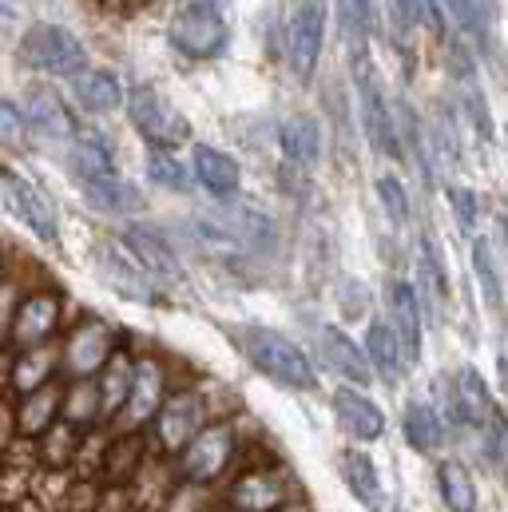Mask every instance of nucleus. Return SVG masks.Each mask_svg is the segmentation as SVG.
I'll return each mask as SVG.
<instances>
[{"label":"nucleus","instance_id":"obj_42","mask_svg":"<svg viewBox=\"0 0 508 512\" xmlns=\"http://www.w3.org/2000/svg\"><path fill=\"white\" fill-rule=\"evenodd\" d=\"M461 104H465V116H469L473 131H477L481 139H493V116H489V104H485L481 88L469 80V72L461 76Z\"/></svg>","mask_w":508,"mask_h":512},{"label":"nucleus","instance_id":"obj_31","mask_svg":"<svg viewBox=\"0 0 508 512\" xmlns=\"http://www.w3.org/2000/svg\"><path fill=\"white\" fill-rule=\"evenodd\" d=\"M453 397H457V413H461L465 429H473V433L497 413V401H493V393H489V382H485L473 366H461V370L453 374Z\"/></svg>","mask_w":508,"mask_h":512},{"label":"nucleus","instance_id":"obj_33","mask_svg":"<svg viewBox=\"0 0 508 512\" xmlns=\"http://www.w3.org/2000/svg\"><path fill=\"white\" fill-rule=\"evenodd\" d=\"M338 473H342L346 489L354 493V501H362L366 509H374V505L381 501V473H378V465H374L370 453H362V449H346V453L338 457Z\"/></svg>","mask_w":508,"mask_h":512},{"label":"nucleus","instance_id":"obj_23","mask_svg":"<svg viewBox=\"0 0 508 512\" xmlns=\"http://www.w3.org/2000/svg\"><path fill=\"white\" fill-rule=\"evenodd\" d=\"M60 385H40L32 393H20L12 401V417H16V437L20 441H40L56 421H60Z\"/></svg>","mask_w":508,"mask_h":512},{"label":"nucleus","instance_id":"obj_38","mask_svg":"<svg viewBox=\"0 0 508 512\" xmlns=\"http://www.w3.org/2000/svg\"><path fill=\"white\" fill-rule=\"evenodd\" d=\"M473 274L481 282V294H485L489 310H501L505 306V286H501V270H497V258H493L489 239H477L473 243Z\"/></svg>","mask_w":508,"mask_h":512},{"label":"nucleus","instance_id":"obj_24","mask_svg":"<svg viewBox=\"0 0 508 512\" xmlns=\"http://www.w3.org/2000/svg\"><path fill=\"white\" fill-rule=\"evenodd\" d=\"M366 358L374 366V378H381L385 385H397L401 374L409 370V358H405V346L393 330L389 318H370V330H366Z\"/></svg>","mask_w":508,"mask_h":512},{"label":"nucleus","instance_id":"obj_35","mask_svg":"<svg viewBox=\"0 0 508 512\" xmlns=\"http://www.w3.org/2000/svg\"><path fill=\"white\" fill-rule=\"evenodd\" d=\"M84 441H88V433H84V429H76V425H68V421H56V425L36 441V457H40V465H48V469L64 473L68 465H76V457H80Z\"/></svg>","mask_w":508,"mask_h":512},{"label":"nucleus","instance_id":"obj_34","mask_svg":"<svg viewBox=\"0 0 508 512\" xmlns=\"http://www.w3.org/2000/svg\"><path fill=\"white\" fill-rule=\"evenodd\" d=\"M437 493H441V505L449 512H477L481 509V497H477V481L469 477V469L453 457H445L437 465Z\"/></svg>","mask_w":508,"mask_h":512},{"label":"nucleus","instance_id":"obj_30","mask_svg":"<svg viewBox=\"0 0 508 512\" xmlns=\"http://www.w3.org/2000/svg\"><path fill=\"white\" fill-rule=\"evenodd\" d=\"M338 28H342L350 60L362 64L370 52V40L378 32V4L374 0H338Z\"/></svg>","mask_w":508,"mask_h":512},{"label":"nucleus","instance_id":"obj_22","mask_svg":"<svg viewBox=\"0 0 508 512\" xmlns=\"http://www.w3.org/2000/svg\"><path fill=\"white\" fill-rule=\"evenodd\" d=\"M68 163H72V179H104V175H120L116 163V147L104 131L80 128L68 143Z\"/></svg>","mask_w":508,"mask_h":512},{"label":"nucleus","instance_id":"obj_49","mask_svg":"<svg viewBox=\"0 0 508 512\" xmlns=\"http://www.w3.org/2000/svg\"><path fill=\"white\" fill-rule=\"evenodd\" d=\"M8 274V255H4V247H0V278Z\"/></svg>","mask_w":508,"mask_h":512},{"label":"nucleus","instance_id":"obj_29","mask_svg":"<svg viewBox=\"0 0 508 512\" xmlns=\"http://www.w3.org/2000/svg\"><path fill=\"white\" fill-rule=\"evenodd\" d=\"M401 433H405V445L417 449V453H425V457L441 453V445L449 441V425L441 421L437 405H429V401L405 405V413H401Z\"/></svg>","mask_w":508,"mask_h":512},{"label":"nucleus","instance_id":"obj_47","mask_svg":"<svg viewBox=\"0 0 508 512\" xmlns=\"http://www.w3.org/2000/svg\"><path fill=\"white\" fill-rule=\"evenodd\" d=\"M0 16H4V20L20 16V0H0Z\"/></svg>","mask_w":508,"mask_h":512},{"label":"nucleus","instance_id":"obj_8","mask_svg":"<svg viewBox=\"0 0 508 512\" xmlns=\"http://www.w3.org/2000/svg\"><path fill=\"white\" fill-rule=\"evenodd\" d=\"M120 346H124V334L112 322L88 314L68 326V334L60 342V370L68 378H96Z\"/></svg>","mask_w":508,"mask_h":512},{"label":"nucleus","instance_id":"obj_25","mask_svg":"<svg viewBox=\"0 0 508 512\" xmlns=\"http://www.w3.org/2000/svg\"><path fill=\"white\" fill-rule=\"evenodd\" d=\"M72 84V96H76V104L84 108V112H92V116H112V112H120L124 108V84H120V76L116 72H108V68H84L76 80H68Z\"/></svg>","mask_w":508,"mask_h":512},{"label":"nucleus","instance_id":"obj_41","mask_svg":"<svg viewBox=\"0 0 508 512\" xmlns=\"http://www.w3.org/2000/svg\"><path fill=\"white\" fill-rule=\"evenodd\" d=\"M445 199L453 207V219H457L461 235L477 239V227H481V199H477V191L473 187H449Z\"/></svg>","mask_w":508,"mask_h":512},{"label":"nucleus","instance_id":"obj_20","mask_svg":"<svg viewBox=\"0 0 508 512\" xmlns=\"http://www.w3.org/2000/svg\"><path fill=\"white\" fill-rule=\"evenodd\" d=\"M76 187H80V195H84V203H88L92 211H100V215H112V219H135V215L147 207L143 191H139L131 179H124V175L80 179Z\"/></svg>","mask_w":508,"mask_h":512},{"label":"nucleus","instance_id":"obj_43","mask_svg":"<svg viewBox=\"0 0 508 512\" xmlns=\"http://www.w3.org/2000/svg\"><path fill=\"white\" fill-rule=\"evenodd\" d=\"M28 116H24V108H16L12 100H0V147H12V151H20V147H28Z\"/></svg>","mask_w":508,"mask_h":512},{"label":"nucleus","instance_id":"obj_32","mask_svg":"<svg viewBox=\"0 0 508 512\" xmlns=\"http://www.w3.org/2000/svg\"><path fill=\"white\" fill-rule=\"evenodd\" d=\"M413 286L421 294V306L429 302L433 314H445V306H449V274H445V258L437 255L429 235L417 239V282Z\"/></svg>","mask_w":508,"mask_h":512},{"label":"nucleus","instance_id":"obj_14","mask_svg":"<svg viewBox=\"0 0 508 512\" xmlns=\"http://www.w3.org/2000/svg\"><path fill=\"white\" fill-rule=\"evenodd\" d=\"M120 243H124L131 258L163 286H175V282H183V262L175 255V247H171V239L155 227V223H139V219H124V231H120Z\"/></svg>","mask_w":508,"mask_h":512},{"label":"nucleus","instance_id":"obj_37","mask_svg":"<svg viewBox=\"0 0 508 512\" xmlns=\"http://www.w3.org/2000/svg\"><path fill=\"white\" fill-rule=\"evenodd\" d=\"M143 171L147 179L159 187V191H171V195H187L191 191V167L171 151V147H147L143 155Z\"/></svg>","mask_w":508,"mask_h":512},{"label":"nucleus","instance_id":"obj_7","mask_svg":"<svg viewBox=\"0 0 508 512\" xmlns=\"http://www.w3.org/2000/svg\"><path fill=\"white\" fill-rule=\"evenodd\" d=\"M124 108H127V120L131 128L139 131L147 139V147H183L195 139L191 131V120L171 104V96H163L159 88H131L124 96Z\"/></svg>","mask_w":508,"mask_h":512},{"label":"nucleus","instance_id":"obj_12","mask_svg":"<svg viewBox=\"0 0 508 512\" xmlns=\"http://www.w3.org/2000/svg\"><path fill=\"white\" fill-rule=\"evenodd\" d=\"M0 199H4L8 215H12L20 227H28L40 243H48V247L60 243V215H56V203H52L32 179H24V175H16V171H0Z\"/></svg>","mask_w":508,"mask_h":512},{"label":"nucleus","instance_id":"obj_9","mask_svg":"<svg viewBox=\"0 0 508 512\" xmlns=\"http://www.w3.org/2000/svg\"><path fill=\"white\" fill-rule=\"evenodd\" d=\"M326 28H330V8L326 0H298L286 24V64L294 72L298 84H310L318 64H322V48H326Z\"/></svg>","mask_w":508,"mask_h":512},{"label":"nucleus","instance_id":"obj_16","mask_svg":"<svg viewBox=\"0 0 508 512\" xmlns=\"http://www.w3.org/2000/svg\"><path fill=\"white\" fill-rule=\"evenodd\" d=\"M314 350H318V358L338 374V378H346L350 385H370L374 378V366H370V358H366V346H358L346 330H338V326H318L314 330Z\"/></svg>","mask_w":508,"mask_h":512},{"label":"nucleus","instance_id":"obj_3","mask_svg":"<svg viewBox=\"0 0 508 512\" xmlns=\"http://www.w3.org/2000/svg\"><path fill=\"white\" fill-rule=\"evenodd\" d=\"M167 40L187 60H215L231 44V20L223 12V0H179Z\"/></svg>","mask_w":508,"mask_h":512},{"label":"nucleus","instance_id":"obj_44","mask_svg":"<svg viewBox=\"0 0 508 512\" xmlns=\"http://www.w3.org/2000/svg\"><path fill=\"white\" fill-rule=\"evenodd\" d=\"M28 294V286H20L12 274L0 278V338H8V326H12V314L20 306V298Z\"/></svg>","mask_w":508,"mask_h":512},{"label":"nucleus","instance_id":"obj_26","mask_svg":"<svg viewBox=\"0 0 508 512\" xmlns=\"http://www.w3.org/2000/svg\"><path fill=\"white\" fill-rule=\"evenodd\" d=\"M278 151L294 167H318L322 163V124L306 112H294L278 124Z\"/></svg>","mask_w":508,"mask_h":512},{"label":"nucleus","instance_id":"obj_36","mask_svg":"<svg viewBox=\"0 0 508 512\" xmlns=\"http://www.w3.org/2000/svg\"><path fill=\"white\" fill-rule=\"evenodd\" d=\"M131 374H135V354H131V346H120V350L108 358V366L96 374L100 393H104V417H108V421H116L120 409H124L127 389H131Z\"/></svg>","mask_w":508,"mask_h":512},{"label":"nucleus","instance_id":"obj_4","mask_svg":"<svg viewBox=\"0 0 508 512\" xmlns=\"http://www.w3.org/2000/svg\"><path fill=\"white\" fill-rule=\"evenodd\" d=\"M211 421V409H207V393L199 385H175L167 393V401L159 405L155 421L147 425V445L151 453H163L167 461L179 457V449Z\"/></svg>","mask_w":508,"mask_h":512},{"label":"nucleus","instance_id":"obj_21","mask_svg":"<svg viewBox=\"0 0 508 512\" xmlns=\"http://www.w3.org/2000/svg\"><path fill=\"white\" fill-rule=\"evenodd\" d=\"M24 116H28V128L44 139H60V143H72V135L80 131L72 108L52 92V88H28L24 92Z\"/></svg>","mask_w":508,"mask_h":512},{"label":"nucleus","instance_id":"obj_39","mask_svg":"<svg viewBox=\"0 0 508 512\" xmlns=\"http://www.w3.org/2000/svg\"><path fill=\"white\" fill-rule=\"evenodd\" d=\"M477 437H481V453H485V461H489V469L497 473V477H508V417L497 409L481 429H477Z\"/></svg>","mask_w":508,"mask_h":512},{"label":"nucleus","instance_id":"obj_28","mask_svg":"<svg viewBox=\"0 0 508 512\" xmlns=\"http://www.w3.org/2000/svg\"><path fill=\"white\" fill-rule=\"evenodd\" d=\"M60 370V346H36V350H16L12 366H8V389L20 397V393H32L40 385H52Z\"/></svg>","mask_w":508,"mask_h":512},{"label":"nucleus","instance_id":"obj_15","mask_svg":"<svg viewBox=\"0 0 508 512\" xmlns=\"http://www.w3.org/2000/svg\"><path fill=\"white\" fill-rule=\"evenodd\" d=\"M96 270H100V278L116 294H124L131 302H139V306H155L159 302V282L131 258V251H127L124 243H104L100 258H96Z\"/></svg>","mask_w":508,"mask_h":512},{"label":"nucleus","instance_id":"obj_10","mask_svg":"<svg viewBox=\"0 0 508 512\" xmlns=\"http://www.w3.org/2000/svg\"><path fill=\"white\" fill-rule=\"evenodd\" d=\"M171 389H175V382H171L167 362L159 354H139L127 401L120 409V417H116V429L120 433H147V425L155 421V413H159V405L167 401Z\"/></svg>","mask_w":508,"mask_h":512},{"label":"nucleus","instance_id":"obj_11","mask_svg":"<svg viewBox=\"0 0 508 512\" xmlns=\"http://www.w3.org/2000/svg\"><path fill=\"white\" fill-rule=\"evenodd\" d=\"M60 330H64V294L52 286H28V294L12 314L8 342L16 350H36V346H52Z\"/></svg>","mask_w":508,"mask_h":512},{"label":"nucleus","instance_id":"obj_45","mask_svg":"<svg viewBox=\"0 0 508 512\" xmlns=\"http://www.w3.org/2000/svg\"><path fill=\"white\" fill-rule=\"evenodd\" d=\"M405 8L413 12L417 28H433V32H445V4H441V0H405Z\"/></svg>","mask_w":508,"mask_h":512},{"label":"nucleus","instance_id":"obj_13","mask_svg":"<svg viewBox=\"0 0 508 512\" xmlns=\"http://www.w3.org/2000/svg\"><path fill=\"white\" fill-rule=\"evenodd\" d=\"M354 84H358V112L370 147L385 159H401V135H397V112L385 100V88L378 84L370 60L354 64Z\"/></svg>","mask_w":508,"mask_h":512},{"label":"nucleus","instance_id":"obj_6","mask_svg":"<svg viewBox=\"0 0 508 512\" xmlns=\"http://www.w3.org/2000/svg\"><path fill=\"white\" fill-rule=\"evenodd\" d=\"M294 501H298L294 481L278 461L247 465L219 497V505L227 512H286Z\"/></svg>","mask_w":508,"mask_h":512},{"label":"nucleus","instance_id":"obj_18","mask_svg":"<svg viewBox=\"0 0 508 512\" xmlns=\"http://www.w3.org/2000/svg\"><path fill=\"white\" fill-rule=\"evenodd\" d=\"M191 175L195 183L215 195V199H235L239 187H243V167L235 155H227L223 147H211V143H195L191 147Z\"/></svg>","mask_w":508,"mask_h":512},{"label":"nucleus","instance_id":"obj_40","mask_svg":"<svg viewBox=\"0 0 508 512\" xmlns=\"http://www.w3.org/2000/svg\"><path fill=\"white\" fill-rule=\"evenodd\" d=\"M374 191H378V203H381V211L389 215V223H393V227H409L413 203H409L405 183H401L397 175H381L378 183H374Z\"/></svg>","mask_w":508,"mask_h":512},{"label":"nucleus","instance_id":"obj_1","mask_svg":"<svg viewBox=\"0 0 508 512\" xmlns=\"http://www.w3.org/2000/svg\"><path fill=\"white\" fill-rule=\"evenodd\" d=\"M231 342L239 346V354L251 362L258 374H266L270 382L286 385V389H298V393H310L318 389V370H314V358L286 334L270 330V326H235L231 330Z\"/></svg>","mask_w":508,"mask_h":512},{"label":"nucleus","instance_id":"obj_19","mask_svg":"<svg viewBox=\"0 0 508 512\" xmlns=\"http://www.w3.org/2000/svg\"><path fill=\"white\" fill-rule=\"evenodd\" d=\"M389 322H393V330L405 346L409 366H417L421 362V342H425V306H421L417 286L405 282V278H397L389 286Z\"/></svg>","mask_w":508,"mask_h":512},{"label":"nucleus","instance_id":"obj_46","mask_svg":"<svg viewBox=\"0 0 508 512\" xmlns=\"http://www.w3.org/2000/svg\"><path fill=\"white\" fill-rule=\"evenodd\" d=\"M441 4H445V16H449L457 28H465V32L477 36V12H473V0H441Z\"/></svg>","mask_w":508,"mask_h":512},{"label":"nucleus","instance_id":"obj_5","mask_svg":"<svg viewBox=\"0 0 508 512\" xmlns=\"http://www.w3.org/2000/svg\"><path fill=\"white\" fill-rule=\"evenodd\" d=\"M20 60L52 80H76L88 64V48L80 44L76 32H68L64 24H32L20 36Z\"/></svg>","mask_w":508,"mask_h":512},{"label":"nucleus","instance_id":"obj_27","mask_svg":"<svg viewBox=\"0 0 508 512\" xmlns=\"http://www.w3.org/2000/svg\"><path fill=\"white\" fill-rule=\"evenodd\" d=\"M60 421L92 433L100 429L108 417H104V393L96 378H68L64 393H60Z\"/></svg>","mask_w":508,"mask_h":512},{"label":"nucleus","instance_id":"obj_17","mask_svg":"<svg viewBox=\"0 0 508 512\" xmlns=\"http://www.w3.org/2000/svg\"><path fill=\"white\" fill-rule=\"evenodd\" d=\"M330 409H334L338 425H342L354 441H381V437H385V413H381V405L370 393H362V385L346 382L342 389H334Z\"/></svg>","mask_w":508,"mask_h":512},{"label":"nucleus","instance_id":"obj_2","mask_svg":"<svg viewBox=\"0 0 508 512\" xmlns=\"http://www.w3.org/2000/svg\"><path fill=\"white\" fill-rule=\"evenodd\" d=\"M243 457V437H239V425L231 417H211L183 449L179 457L171 461L175 465V477L187 481V485H215L223 481Z\"/></svg>","mask_w":508,"mask_h":512},{"label":"nucleus","instance_id":"obj_48","mask_svg":"<svg viewBox=\"0 0 508 512\" xmlns=\"http://www.w3.org/2000/svg\"><path fill=\"white\" fill-rule=\"evenodd\" d=\"M501 378H505V389H508V346L501 350Z\"/></svg>","mask_w":508,"mask_h":512}]
</instances>
